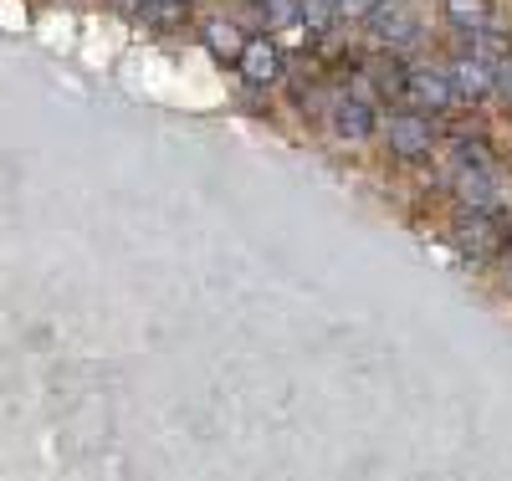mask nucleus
<instances>
[{
  "label": "nucleus",
  "mask_w": 512,
  "mask_h": 481,
  "mask_svg": "<svg viewBox=\"0 0 512 481\" xmlns=\"http://www.w3.org/2000/svg\"><path fill=\"white\" fill-rule=\"evenodd\" d=\"M384 134H390V154H400V159L431 154V118H420V113H395Z\"/></svg>",
  "instance_id": "1"
},
{
  "label": "nucleus",
  "mask_w": 512,
  "mask_h": 481,
  "mask_svg": "<svg viewBox=\"0 0 512 481\" xmlns=\"http://www.w3.org/2000/svg\"><path fill=\"white\" fill-rule=\"evenodd\" d=\"M241 72L251 87H267L282 77V47L277 41H246V52H241Z\"/></svg>",
  "instance_id": "2"
},
{
  "label": "nucleus",
  "mask_w": 512,
  "mask_h": 481,
  "mask_svg": "<svg viewBox=\"0 0 512 481\" xmlns=\"http://www.w3.org/2000/svg\"><path fill=\"white\" fill-rule=\"evenodd\" d=\"M205 47H210V57H221V62H241L246 36H241V26H231V21H210V26H205Z\"/></svg>",
  "instance_id": "3"
},
{
  "label": "nucleus",
  "mask_w": 512,
  "mask_h": 481,
  "mask_svg": "<svg viewBox=\"0 0 512 481\" xmlns=\"http://www.w3.org/2000/svg\"><path fill=\"white\" fill-rule=\"evenodd\" d=\"M333 134L338 139H369L374 134V113L364 103H338L333 108Z\"/></svg>",
  "instance_id": "4"
},
{
  "label": "nucleus",
  "mask_w": 512,
  "mask_h": 481,
  "mask_svg": "<svg viewBox=\"0 0 512 481\" xmlns=\"http://www.w3.org/2000/svg\"><path fill=\"white\" fill-rule=\"evenodd\" d=\"M410 98H420V103H431V108H446L451 103V93H456V87H451V77H441V72H431V77H425V72H410Z\"/></svg>",
  "instance_id": "5"
},
{
  "label": "nucleus",
  "mask_w": 512,
  "mask_h": 481,
  "mask_svg": "<svg viewBox=\"0 0 512 481\" xmlns=\"http://www.w3.org/2000/svg\"><path fill=\"white\" fill-rule=\"evenodd\" d=\"M451 87H461V93H487L492 87V67L487 62H456V72H451Z\"/></svg>",
  "instance_id": "6"
},
{
  "label": "nucleus",
  "mask_w": 512,
  "mask_h": 481,
  "mask_svg": "<svg viewBox=\"0 0 512 481\" xmlns=\"http://www.w3.org/2000/svg\"><path fill=\"white\" fill-rule=\"evenodd\" d=\"M144 21L149 26H180L185 21V0H144Z\"/></svg>",
  "instance_id": "7"
},
{
  "label": "nucleus",
  "mask_w": 512,
  "mask_h": 481,
  "mask_svg": "<svg viewBox=\"0 0 512 481\" xmlns=\"http://www.w3.org/2000/svg\"><path fill=\"white\" fill-rule=\"evenodd\" d=\"M446 11H451L461 26H482V0H446Z\"/></svg>",
  "instance_id": "8"
}]
</instances>
